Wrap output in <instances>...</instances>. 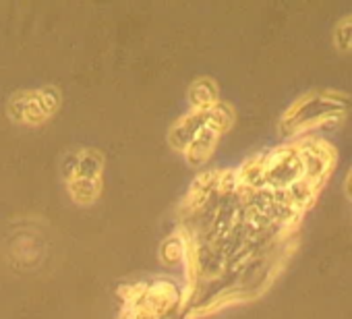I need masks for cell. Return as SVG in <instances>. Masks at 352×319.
<instances>
[{
  "label": "cell",
  "mask_w": 352,
  "mask_h": 319,
  "mask_svg": "<svg viewBox=\"0 0 352 319\" xmlns=\"http://www.w3.org/2000/svg\"><path fill=\"white\" fill-rule=\"evenodd\" d=\"M350 106L346 94L338 89H313L300 96L284 114L282 129L292 133H307L317 126H325L331 120H340Z\"/></svg>",
  "instance_id": "cell-1"
},
{
  "label": "cell",
  "mask_w": 352,
  "mask_h": 319,
  "mask_svg": "<svg viewBox=\"0 0 352 319\" xmlns=\"http://www.w3.org/2000/svg\"><path fill=\"white\" fill-rule=\"evenodd\" d=\"M333 44L338 50H352V15L344 17L338 25H336V32H333Z\"/></svg>",
  "instance_id": "cell-2"
},
{
  "label": "cell",
  "mask_w": 352,
  "mask_h": 319,
  "mask_svg": "<svg viewBox=\"0 0 352 319\" xmlns=\"http://www.w3.org/2000/svg\"><path fill=\"white\" fill-rule=\"evenodd\" d=\"M346 195L352 199V168H350V173H348V177H346Z\"/></svg>",
  "instance_id": "cell-3"
}]
</instances>
